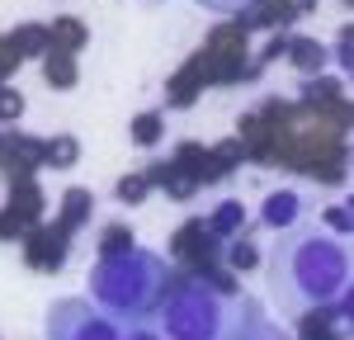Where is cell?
<instances>
[{
	"mask_svg": "<svg viewBox=\"0 0 354 340\" xmlns=\"http://www.w3.org/2000/svg\"><path fill=\"white\" fill-rule=\"evenodd\" d=\"M19 113V95L15 90H0V118H15Z\"/></svg>",
	"mask_w": 354,
	"mask_h": 340,
	"instance_id": "obj_14",
	"label": "cell"
},
{
	"mask_svg": "<svg viewBox=\"0 0 354 340\" xmlns=\"http://www.w3.org/2000/svg\"><path fill=\"white\" fill-rule=\"evenodd\" d=\"M203 10H213V15H241L250 0H198Z\"/></svg>",
	"mask_w": 354,
	"mask_h": 340,
	"instance_id": "obj_9",
	"label": "cell"
},
{
	"mask_svg": "<svg viewBox=\"0 0 354 340\" xmlns=\"http://www.w3.org/2000/svg\"><path fill=\"white\" fill-rule=\"evenodd\" d=\"M232 260H236V265H250V260H255V246H245V241H241V251L232 255Z\"/></svg>",
	"mask_w": 354,
	"mask_h": 340,
	"instance_id": "obj_18",
	"label": "cell"
},
{
	"mask_svg": "<svg viewBox=\"0 0 354 340\" xmlns=\"http://www.w3.org/2000/svg\"><path fill=\"white\" fill-rule=\"evenodd\" d=\"M298 208H302V198L288 189V194H274L270 203H265V223H274V227H283V223H293L298 218Z\"/></svg>",
	"mask_w": 354,
	"mask_h": 340,
	"instance_id": "obj_6",
	"label": "cell"
},
{
	"mask_svg": "<svg viewBox=\"0 0 354 340\" xmlns=\"http://www.w3.org/2000/svg\"><path fill=\"white\" fill-rule=\"evenodd\" d=\"M48 156H53V161H71V156H76V142H53Z\"/></svg>",
	"mask_w": 354,
	"mask_h": 340,
	"instance_id": "obj_15",
	"label": "cell"
},
{
	"mask_svg": "<svg viewBox=\"0 0 354 340\" xmlns=\"http://www.w3.org/2000/svg\"><path fill=\"white\" fill-rule=\"evenodd\" d=\"M236 223H241V203H222V213H218V232H232Z\"/></svg>",
	"mask_w": 354,
	"mask_h": 340,
	"instance_id": "obj_10",
	"label": "cell"
},
{
	"mask_svg": "<svg viewBox=\"0 0 354 340\" xmlns=\"http://www.w3.org/2000/svg\"><path fill=\"white\" fill-rule=\"evenodd\" d=\"M298 62H302V66H317V62H322V48H312V43H298Z\"/></svg>",
	"mask_w": 354,
	"mask_h": 340,
	"instance_id": "obj_16",
	"label": "cell"
},
{
	"mask_svg": "<svg viewBox=\"0 0 354 340\" xmlns=\"http://www.w3.org/2000/svg\"><path fill=\"white\" fill-rule=\"evenodd\" d=\"M133 138L142 142V147H151V142L161 138V118H156V113H142V118L133 123Z\"/></svg>",
	"mask_w": 354,
	"mask_h": 340,
	"instance_id": "obj_8",
	"label": "cell"
},
{
	"mask_svg": "<svg viewBox=\"0 0 354 340\" xmlns=\"http://www.w3.org/2000/svg\"><path fill=\"white\" fill-rule=\"evenodd\" d=\"M142 5H161V0H142Z\"/></svg>",
	"mask_w": 354,
	"mask_h": 340,
	"instance_id": "obj_20",
	"label": "cell"
},
{
	"mask_svg": "<svg viewBox=\"0 0 354 340\" xmlns=\"http://www.w3.org/2000/svg\"><path fill=\"white\" fill-rule=\"evenodd\" d=\"M222 340H288V336L265 317V308H260L255 298H245L241 312H236V321L227 326V336H222Z\"/></svg>",
	"mask_w": 354,
	"mask_h": 340,
	"instance_id": "obj_5",
	"label": "cell"
},
{
	"mask_svg": "<svg viewBox=\"0 0 354 340\" xmlns=\"http://www.w3.org/2000/svg\"><path fill=\"white\" fill-rule=\"evenodd\" d=\"M118 251H128V232H118V227H113L109 236H104V255H118Z\"/></svg>",
	"mask_w": 354,
	"mask_h": 340,
	"instance_id": "obj_11",
	"label": "cell"
},
{
	"mask_svg": "<svg viewBox=\"0 0 354 340\" xmlns=\"http://www.w3.org/2000/svg\"><path fill=\"white\" fill-rule=\"evenodd\" d=\"M48 81L53 85H71L76 81V66L66 62V53H53V62H48Z\"/></svg>",
	"mask_w": 354,
	"mask_h": 340,
	"instance_id": "obj_7",
	"label": "cell"
},
{
	"mask_svg": "<svg viewBox=\"0 0 354 340\" xmlns=\"http://www.w3.org/2000/svg\"><path fill=\"white\" fill-rule=\"evenodd\" d=\"M165 288H170V270H165L161 255H151V251L104 255L90 270V303L104 317L133 321V326H142L151 312L161 308Z\"/></svg>",
	"mask_w": 354,
	"mask_h": 340,
	"instance_id": "obj_2",
	"label": "cell"
},
{
	"mask_svg": "<svg viewBox=\"0 0 354 340\" xmlns=\"http://www.w3.org/2000/svg\"><path fill=\"white\" fill-rule=\"evenodd\" d=\"M53 38H57V43H62V38H66V43H71V48H76V43H81L85 33H81V24H57V28H53Z\"/></svg>",
	"mask_w": 354,
	"mask_h": 340,
	"instance_id": "obj_12",
	"label": "cell"
},
{
	"mask_svg": "<svg viewBox=\"0 0 354 340\" xmlns=\"http://www.w3.org/2000/svg\"><path fill=\"white\" fill-rule=\"evenodd\" d=\"M19 43H24V48H43V33H38V28H28V33H19Z\"/></svg>",
	"mask_w": 354,
	"mask_h": 340,
	"instance_id": "obj_17",
	"label": "cell"
},
{
	"mask_svg": "<svg viewBox=\"0 0 354 340\" xmlns=\"http://www.w3.org/2000/svg\"><path fill=\"white\" fill-rule=\"evenodd\" d=\"M156 312H161V340H222L232 326L222 293L203 279H175Z\"/></svg>",
	"mask_w": 354,
	"mask_h": 340,
	"instance_id": "obj_3",
	"label": "cell"
},
{
	"mask_svg": "<svg viewBox=\"0 0 354 340\" xmlns=\"http://www.w3.org/2000/svg\"><path fill=\"white\" fill-rule=\"evenodd\" d=\"M142 194H147V185H142V180H123V185H118V198H128V203H137Z\"/></svg>",
	"mask_w": 354,
	"mask_h": 340,
	"instance_id": "obj_13",
	"label": "cell"
},
{
	"mask_svg": "<svg viewBox=\"0 0 354 340\" xmlns=\"http://www.w3.org/2000/svg\"><path fill=\"white\" fill-rule=\"evenodd\" d=\"M48 340H123L113 317L95 308L90 298H62L48 308Z\"/></svg>",
	"mask_w": 354,
	"mask_h": 340,
	"instance_id": "obj_4",
	"label": "cell"
},
{
	"mask_svg": "<svg viewBox=\"0 0 354 340\" xmlns=\"http://www.w3.org/2000/svg\"><path fill=\"white\" fill-rule=\"evenodd\" d=\"M123 340H161V336H151L147 326H133V331H128V336H123Z\"/></svg>",
	"mask_w": 354,
	"mask_h": 340,
	"instance_id": "obj_19",
	"label": "cell"
},
{
	"mask_svg": "<svg viewBox=\"0 0 354 340\" xmlns=\"http://www.w3.org/2000/svg\"><path fill=\"white\" fill-rule=\"evenodd\" d=\"M270 293L288 317H307L350 293V251L326 227H293L270 246Z\"/></svg>",
	"mask_w": 354,
	"mask_h": 340,
	"instance_id": "obj_1",
	"label": "cell"
}]
</instances>
